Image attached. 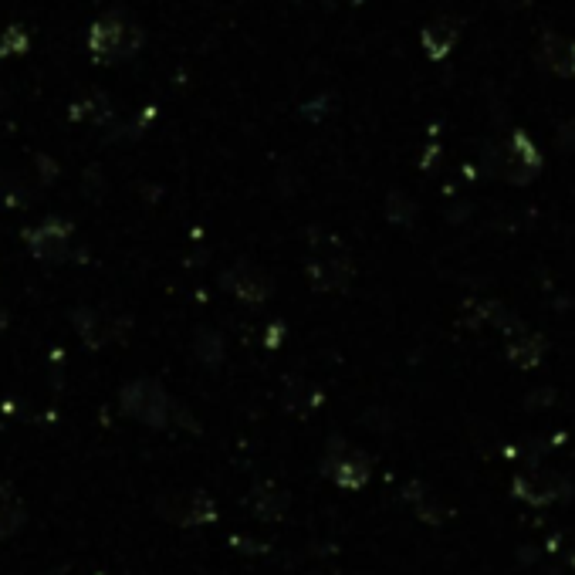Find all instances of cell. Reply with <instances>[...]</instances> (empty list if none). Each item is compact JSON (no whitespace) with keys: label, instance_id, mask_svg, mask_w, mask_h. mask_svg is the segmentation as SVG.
Returning <instances> with one entry per match:
<instances>
[{"label":"cell","instance_id":"obj_1","mask_svg":"<svg viewBox=\"0 0 575 575\" xmlns=\"http://www.w3.org/2000/svg\"><path fill=\"white\" fill-rule=\"evenodd\" d=\"M119 406L126 417L146 423V427H156V430L176 427V423L193 427V420L183 413V406L176 403L163 386H156L153 379H132V383L122 386Z\"/></svg>","mask_w":575,"mask_h":575},{"label":"cell","instance_id":"obj_2","mask_svg":"<svg viewBox=\"0 0 575 575\" xmlns=\"http://www.w3.org/2000/svg\"><path fill=\"white\" fill-rule=\"evenodd\" d=\"M139 44H143V31L122 17H102L88 31V51L95 61H122L136 55Z\"/></svg>","mask_w":575,"mask_h":575},{"label":"cell","instance_id":"obj_3","mask_svg":"<svg viewBox=\"0 0 575 575\" xmlns=\"http://www.w3.org/2000/svg\"><path fill=\"white\" fill-rule=\"evenodd\" d=\"M511 494L521 504H532V508H548V504H559L572 494V484L565 481L559 471H548V467H528L518 471L511 481Z\"/></svg>","mask_w":575,"mask_h":575},{"label":"cell","instance_id":"obj_4","mask_svg":"<svg viewBox=\"0 0 575 575\" xmlns=\"http://www.w3.org/2000/svg\"><path fill=\"white\" fill-rule=\"evenodd\" d=\"M322 474L339 484V488L359 491V488H366L369 474H373V464H369V457L362 454V450H356L352 444H345V440L335 437L332 444L325 447Z\"/></svg>","mask_w":575,"mask_h":575},{"label":"cell","instance_id":"obj_5","mask_svg":"<svg viewBox=\"0 0 575 575\" xmlns=\"http://www.w3.org/2000/svg\"><path fill=\"white\" fill-rule=\"evenodd\" d=\"M494 166H498V176L521 187V183H532L535 176L542 173V153H538V146L525 136V132H515V136L498 149Z\"/></svg>","mask_w":575,"mask_h":575},{"label":"cell","instance_id":"obj_6","mask_svg":"<svg viewBox=\"0 0 575 575\" xmlns=\"http://www.w3.org/2000/svg\"><path fill=\"white\" fill-rule=\"evenodd\" d=\"M159 518H166L170 525L193 528V525H210L217 518L214 501L203 491H170L156 501Z\"/></svg>","mask_w":575,"mask_h":575},{"label":"cell","instance_id":"obj_7","mask_svg":"<svg viewBox=\"0 0 575 575\" xmlns=\"http://www.w3.org/2000/svg\"><path fill=\"white\" fill-rule=\"evenodd\" d=\"M24 241H28L31 254L41 261H68L75 251V227L68 224V220H44V224H38L34 230H28L24 234Z\"/></svg>","mask_w":575,"mask_h":575},{"label":"cell","instance_id":"obj_8","mask_svg":"<svg viewBox=\"0 0 575 575\" xmlns=\"http://www.w3.org/2000/svg\"><path fill=\"white\" fill-rule=\"evenodd\" d=\"M308 281L318 291H339L352 281V261L345 258L342 247H329V251H318L315 261L308 264Z\"/></svg>","mask_w":575,"mask_h":575},{"label":"cell","instance_id":"obj_9","mask_svg":"<svg viewBox=\"0 0 575 575\" xmlns=\"http://www.w3.org/2000/svg\"><path fill=\"white\" fill-rule=\"evenodd\" d=\"M535 58L545 72H552L559 78H575V41L565 38V34L545 31L542 38H538Z\"/></svg>","mask_w":575,"mask_h":575},{"label":"cell","instance_id":"obj_10","mask_svg":"<svg viewBox=\"0 0 575 575\" xmlns=\"http://www.w3.org/2000/svg\"><path fill=\"white\" fill-rule=\"evenodd\" d=\"M224 285L234 291L241 302H247V305H264V302H268V295H271L268 274H261L258 268H247V264H237V268H230L227 278H224Z\"/></svg>","mask_w":575,"mask_h":575},{"label":"cell","instance_id":"obj_11","mask_svg":"<svg viewBox=\"0 0 575 575\" xmlns=\"http://www.w3.org/2000/svg\"><path fill=\"white\" fill-rule=\"evenodd\" d=\"M508 359L515 362L518 369H532V366H538L542 362V356H545V339L538 332H532V329H525V325H515L508 335Z\"/></svg>","mask_w":575,"mask_h":575},{"label":"cell","instance_id":"obj_12","mask_svg":"<svg viewBox=\"0 0 575 575\" xmlns=\"http://www.w3.org/2000/svg\"><path fill=\"white\" fill-rule=\"evenodd\" d=\"M457 38H460V21H457V17H437V21H430L427 28L420 31L423 51H427L433 61L447 58L450 51H454Z\"/></svg>","mask_w":575,"mask_h":575},{"label":"cell","instance_id":"obj_13","mask_svg":"<svg viewBox=\"0 0 575 575\" xmlns=\"http://www.w3.org/2000/svg\"><path fill=\"white\" fill-rule=\"evenodd\" d=\"M247 508H251L254 518L261 521H278L288 511V494L271 481L254 484V491L247 494Z\"/></svg>","mask_w":575,"mask_h":575},{"label":"cell","instance_id":"obj_14","mask_svg":"<svg viewBox=\"0 0 575 575\" xmlns=\"http://www.w3.org/2000/svg\"><path fill=\"white\" fill-rule=\"evenodd\" d=\"M28 521V511H24V501L17 498V491L0 477V538H11L24 528Z\"/></svg>","mask_w":575,"mask_h":575},{"label":"cell","instance_id":"obj_15","mask_svg":"<svg viewBox=\"0 0 575 575\" xmlns=\"http://www.w3.org/2000/svg\"><path fill=\"white\" fill-rule=\"evenodd\" d=\"M403 498L410 501L413 515H417L420 521H427V525H444V518H447V508H444V504H440L437 498H433V491H430V488H423L420 481L406 484Z\"/></svg>","mask_w":575,"mask_h":575},{"label":"cell","instance_id":"obj_16","mask_svg":"<svg viewBox=\"0 0 575 575\" xmlns=\"http://www.w3.org/2000/svg\"><path fill=\"white\" fill-rule=\"evenodd\" d=\"M78 325H82V335L92 345H102V342H109L115 329H112V318L109 315H99V312H85V315H78Z\"/></svg>","mask_w":575,"mask_h":575},{"label":"cell","instance_id":"obj_17","mask_svg":"<svg viewBox=\"0 0 575 575\" xmlns=\"http://www.w3.org/2000/svg\"><path fill=\"white\" fill-rule=\"evenodd\" d=\"M548 552H552V559L575 569V528H565V532H555L548 538Z\"/></svg>","mask_w":575,"mask_h":575},{"label":"cell","instance_id":"obj_18","mask_svg":"<svg viewBox=\"0 0 575 575\" xmlns=\"http://www.w3.org/2000/svg\"><path fill=\"white\" fill-rule=\"evenodd\" d=\"M525 4H528V0H501V7H508V11H521Z\"/></svg>","mask_w":575,"mask_h":575},{"label":"cell","instance_id":"obj_19","mask_svg":"<svg viewBox=\"0 0 575 575\" xmlns=\"http://www.w3.org/2000/svg\"><path fill=\"white\" fill-rule=\"evenodd\" d=\"M4 325H7V315H4V312H0V332H4Z\"/></svg>","mask_w":575,"mask_h":575}]
</instances>
